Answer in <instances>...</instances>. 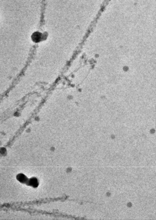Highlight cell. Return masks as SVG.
Returning <instances> with one entry per match:
<instances>
[{"label": "cell", "instance_id": "cell-1", "mask_svg": "<svg viewBox=\"0 0 156 220\" xmlns=\"http://www.w3.org/2000/svg\"><path fill=\"white\" fill-rule=\"evenodd\" d=\"M42 35L41 34L38 32H35L33 34V35H32V39L36 42H39L41 39Z\"/></svg>", "mask_w": 156, "mask_h": 220}]
</instances>
